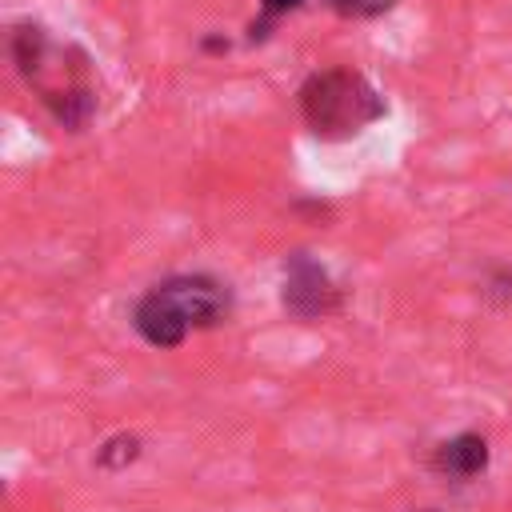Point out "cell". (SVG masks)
Segmentation results:
<instances>
[{"label": "cell", "mask_w": 512, "mask_h": 512, "mask_svg": "<svg viewBox=\"0 0 512 512\" xmlns=\"http://www.w3.org/2000/svg\"><path fill=\"white\" fill-rule=\"evenodd\" d=\"M12 56L48 112L68 128L80 132L96 116V88L88 84V56L72 44H52L40 24H20L12 32Z\"/></svg>", "instance_id": "cell-1"}, {"label": "cell", "mask_w": 512, "mask_h": 512, "mask_svg": "<svg viewBox=\"0 0 512 512\" xmlns=\"http://www.w3.org/2000/svg\"><path fill=\"white\" fill-rule=\"evenodd\" d=\"M232 312V292L208 272H180L160 284H152L136 308L132 328L152 348H176L192 328H216Z\"/></svg>", "instance_id": "cell-2"}, {"label": "cell", "mask_w": 512, "mask_h": 512, "mask_svg": "<svg viewBox=\"0 0 512 512\" xmlns=\"http://www.w3.org/2000/svg\"><path fill=\"white\" fill-rule=\"evenodd\" d=\"M388 104L376 84L352 68H324L300 84V116L320 140H352L376 120H384Z\"/></svg>", "instance_id": "cell-3"}, {"label": "cell", "mask_w": 512, "mask_h": 512, "mask_svg": "<svg viewBox=\"0 0 512 512\" xmlns=\"http://www.w3.org/2000/svg\"><path fill=\"white\" fill-rule=\"evenodd\" d=\"M280 304L292 320H324L340 308V284L332 280V272L308 256V252H292L284 260V284H280Z\"/></svg>", "instance_id": "cell-4"}, {"label": "cell", "mask_w": 512, "mask_h": 512, "mask_svg": "<svg viewBox=\"0 0 512 512\" xmlns=\"http://www.w3.org/2000/svg\"><path fill=\"white\" fill-rule=\"evenodd\" d=\"M488 456L492 452H488V440L480 432H460V436L440 440L432 448V468L452 484H468L488 468Z\"/></svg>", "instance_id": "cell-5"}, {"label": "cell", "mask_w": 512, "mask_h": 512, "mask_svg": "<svg viewBox=\"0 0 512 512\" xmlns=\"http://www.w3.org/2000/svg\"><path fill=\"white\" fill-rule=\"evenodd\" d=\"M140 452H144V444H140L136 432H116V436H108V440L96 448V468H100V472H124L128 464L140 460Z\"/></svg>", "instance_id": "cell-6"}, {"label": "cell", "mask_w": 512, "mask_h": 512, "mask_svg": "<svg viewBox=\"0 0 512 512\" xmlns=\"http://www.w3.org/2000/svg\"><path fill=\"white\" fill-rule=\"evenodd\" d=\"M304 0H260V20H252L248 24V40L256 44V40H268L272 36V28L288 16V12H296Z\"/></svg>", "instance_id": "cell-7"}, {"label": "cell", "mask_w": 512, "mask_h": 512, "mask_svg": "<svg viewBox=\"0 0 512 512\" xmlns=\"http://www.w3.org/2000/svg\"><path fill=\"white\" fill-rule=\"evenodd\" d=\"M340 16H352V20H368V16H384L396 8V0H328Z\"/></svg>", "instance_id": "cell-8"}, {"label": "cell", "mask_w": 512, "mask_h": 512, "mask_svg": "<svg viewBox=\"0 0 512 512\" xmlns=\"http://www.w3.org/2000/svg\"><path fill=\"white\" fill-rule=\"evenodd\" d=\"M484 296H488L492 304H500V308H512V268L492 272V280L484 284Z\"/></svg>", "instance_id": "cell-9"}, {"label": "cell", "mask_w": 512, "mask_h": 512, "mask_svg": "<svg viewBox=\"0 0 512 512\" xmlns=\"http://www.w3.org/2000/svg\"><path fill=\"white\" fill-rule=\"evenodd\" d=\"M204 52H228V40L224 36H204Z\"/></svg>", "instance_id": "cell-10"}, {"label": "cell", "mask_w": 512, "mask_h": 512, "mask_svg": "<svg viewBox=\"0 0 512 512\" xmlns=\"http://www.w3.org/2000/svg\"><path fill=\"white\" fill-rule=\"evenodd\" d=\"M412 512H436V508H412Z\"/></svg>", "instance_id": "cell-11"}]
</instances>
